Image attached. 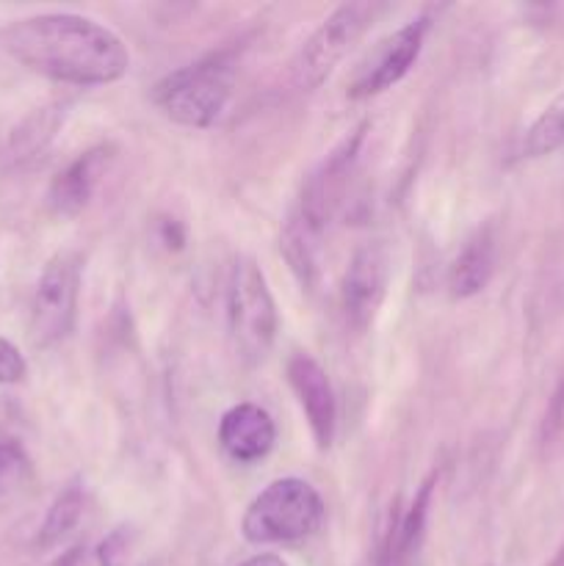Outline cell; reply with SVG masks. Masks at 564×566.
Here are the masks:
<instances>
[{"label": "cell", "instance_id": "cell-21", "mask_svg": "<svg viewBox=\"0 0 564 566\" xmlns=\"http://www.w3.org/2000/svg\"><path fill=\"white\" fill-rule=\"evenodd\" d=\"M553 566H564V551H562V556L556 558V564H553Z\"/></svg>", "mask_w": 564, "mask_h": 566}, {"label": "cell", "instance_id": "cell-17", "mask_svg": "<svg viewBox=\"0 0 564 566\" xmlns=\"http://www.w3.org/2000/svg\"><path fill=\"white\" fill-rule=\"evenodd\" d=\"M25 374L28 365L20 348L0 337V385H17V381L25 379Z\"/></svg>", "mask_w": 564, "mask_h": 566}, {"label": "cell", "instance_id": "cell-15", "mask_svg": "<svg viewBox=\"0 0 564 566\" xmlns=\"http://www.w3.org/2000/svg\"><path fill=\"white\" fill-rule=\"evenodd\" d=\"M55 127H59V114L55 108H42L33 116H28L20 127L14 130L9 142V158L28 160L36 153H42L44 144L53 138Z\"/></svg>", "mask_w": 564, "mask_h": 566}, {"label": "cell", "instance_id": "cell-18", "mask_svg": "<svg viewBox=\"0 0 564 566\" xmlns=\"http://www.w3.org/2000/svg\"><path fill=\"white\" fill-rule=\"evenodd\" d=\"M28 468V459L14 440H0V490L20 479L22 470Z\"/></svg>", "mask_w": 564, "mask_h": 566}, {"label": "cell", "instance_id": "cell-6", "mask_svg": "<svg viewBox=\"0 0 564 566\" xmlns=\"http://www.w3.org/2000/svg\"><path fill=\"white\" fill-rule=\"evenodd\" d=\"M374 3H343L321 22L318 31L304 42L296 64H293V81L299 88L310 92L318 88L326 77L332 75L343 55L354 48L359 36L365 33L368 22L374 20Z\"/></svg>", "mask_w": 564, "mask_h": 566}, {"label": "cell", "instance_id": "cell-9", "mask_svg": "<svg viewBox=\"0 0 564 566\" xmlns=\"http://www.w3.org/2000/svg\"><path fill=\"white\" fill-rule=\"evenodd\" d=\"M387 276H390V263L379 243H365L354 252L341 287L343 318L354 332H365L370 326L385 298Z\"/></svg>", "mask_w": 564, "mask_h": 566}, {"label": "cell", "instance_id": "cell-4", "mask_svg": "<svg viewBox=\"0 0 564 566\" xmlns=\"http://www.w3.org/2000/svg\"><path fill=\"white\" fill-rule=\"evenodd\" d=\"M232 94L230 61L213 59L197 61L191 66L166 75L153 88V99L171 122L186 127H210L221 114Z\"/></svg>", "mask_w": 564, "mask_h": 566}, {"label": "cell", "instance_id": "cell-14", "mask_svg": "<svg viewBox=\"0 0 564 566\" xmlns=\"http://www.w3.org/2000/svg\"><path fill=\"white\" fill-rule=\"evenodd\" d=\"M83 512V492L77 484H70L50 506L42 528H39V547H53L77 525Z\"/></svg>", "mask_w": 564, "mask_h": 566}, {"label": "cell", "instance_id": "cell-5", "mask_svg": "<svg viewBox=\"0 0 564 566\" xmlns=\"http://www.w3.org/2000/svg\"><path fill=\"white\" fill-rule=\"evenodd\" d=\"M227 324L236 352L247 363H260L276 337V304L263 271L252 258H238L227 285Z\"/></svg>", "mask_w": 564, "mask_h": 566}, {"label": "cell", "instance_id": "cell-13", "mask_svg": "<svg viewBox=\"0 0 564 566\" xmlns=\"http://www.w3.org/2000/svg\"><path fill=\"white\" fill-rule=\"evenodd\" d=\"M495 271V238L490 230H481L464 243L462 252L448 271V287L457 298H470L481 293Z\"/></svg>", "mask_w": 564, "mask_h": 566}, {"label": "cell", "instance_id": "cell-12", "mask_svg": "<svg viewBox=\"0 0 564 566\" xmlns=\"http://www.w3.org/2000/svg\"><path fill=\"white\" fill-rule=\"evenodd\" d=\"M105 160H108V149L97 147L83 153L81 158L72 160L64 171L55 175V180L50 182L48 202L50 208L59 216H75L92 199L94 186H97V177L103 171Z\"/></svg>", "mask_w": 564, "mask_h": 566}, {"label": "cell", "instance_id": "cell-10", "mask_svg": "<svg viewBox=\"0 0 564 566\" xmlns=\"http://www.w3.org/2000/svg\"><path fill=\"white\" fill-rule=\"evenodd\" d=\"M288 381H291L293 392H296L299 403L307 415L310 431H313L318 448H330L332 437H335L337 407L324 368L310 354H293L288 359Z\"/></svg>", "mask_w": 564, "mask_h": 566}, {"label": "cell", "instance_id": "cell-3", "mask_svg": "<svg viewBox=\"0 0 564 566\" xmlns=\"http://www.w3.org/2000/svg\"><path fill=\"white\" fill-rule=\"evenodd\" d=\"M324 523V501L302 479H280L265 486L243 514L241 531L252 545L302 542Z\"/></svg>", "mask_w": 564, "mask_h": 566}, {"label": "cell", "instance_id": "cell-16", "mask_svg": "<svg viewBox=\"0 0 564 566\" xmlns=\"http://www.w3.org/2000/svg\"><path fill=\"white\" fill-rule=\"evenodd\" d=\"M564 147V97L556 99L551 108L542 111L540 119L529 127L523 138V155L542 158Z\"/></svg>", "mask_w": 564, "mask_h": 566}, {"label": "cell", "instance_id": "cell-19", "mask_svg": "<svg viewBox=\"0 0 564 566\" xmlns=\"http://www.w3.org/2000/svg\"><path fill=\"white\" fill-rule=\"evenodd\" d=\"M125 534L116 531V534H111L108 539L100 545V566H122L125 564Z\"/></svg>", "mask_w": 564, "mask_h": 566}, {"label": "cell", "instance_id": "cell-2", "mask_svg": "<svg viewBox=\"0 0 564 566\" xmlns=\"http://www.w3.org/2000/svg\"><path fill=\"white\" fill-rule=\"evenodd\" d=\"M363 130L365 127H359L352 138H346L310 175L302 193H299L296 205H293L291 216H288L285 230H282L280 249L285 254L291 271L296 274V280L304 287H313L315 280H318L321 241H324L326 227H330L332 216H335L337 205L343 199V191H346L348 175H352L359 142H363Z\"/></svg>", "mask_w": 564, "mask_h": 566}, {"label": "cell", "instance_id": "cell-7", "mask_svg": "<svg viewBox=\"0 0 564 566\" xmlns=\"http://www.w3.org/2000/svg\"><path fill=\"white\" fill-rule=\"evenodd\" d=\"M81 293V260L61 252L44 265L31 302V340L36 346H53L70 335Z\"/></svg>", "mask_w": 564, "mask_h": 566}, {"label": "cell", "instance_id": "cell-11", "mask_svg": "<svg viewBox=\"0 0 564 566\" xmlns=\"http://www.w3.org/2000/svg\"><path fill=\"white\" fill-rule=\"evenodd\" d=\"M274 440V420L265 409L254 407V403H238L221 418L219 442L232 462L252 464L258 459L269 457Z\"/></svg>", "mask_w": 564, "mask_h": 566}, {"label": "cell", "instance_id": "cell-8", "mask_svg": "<svg viewBox=\"0 0 564 566\" xmlns=\"http://www.w3.org/2000/svg\"><path fill=\"white\" fill-rule=\"evenodd\" d=\"M429 25V14H424L418 17V20L407 22L404 28H398L390 36L382 39V42L370 50L368 59L359 64L357 75H354L352 86H348V97L365 99L396 86V83L412 70L415 61H418Z\"/></svg>", "mask_w": 564, "mask_h": 566}, {"label": "cell", "instance_id": "cell-1", "mask_svg": "<svg viewBox=\"0 0 564 566\" xmlns=\"http://www.w3.org/2000/svg\"><path fill=\"white\" fill-rule=\"evenodd\" d=\"M3 48L36 75L72 86L114 83L130 66V53L114 31L77 14L11 22L3 31Z\"/></svg>", "mask_w": 564, "mask_h": 566}, {"label": "cell", "instance_id": "cell-20", "mask_svg": "<svg viewBox=\"0 0 564 566\" xmlns=\"http://www.w3.org/2000/svg\"><path fill=\"white\" fill-rule=\"evenodd\" d=\"M241 566H288V564L282 562L280 556H254L249 558V562H243Z\"/></svg>", "mask_w": 564, "mask_h": 566}]
</instances>
